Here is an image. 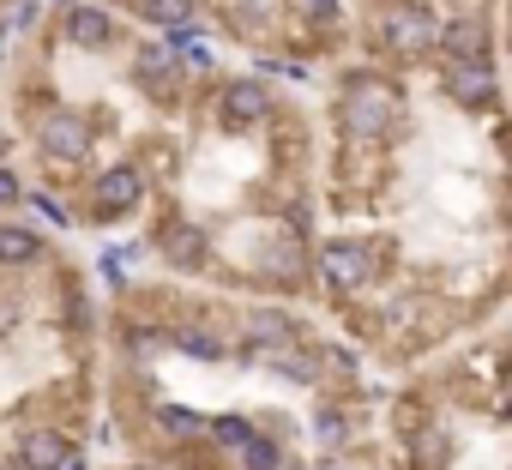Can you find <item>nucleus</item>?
Masks as SVG:
<instances>
[{
	"mask_svg": "<svg viewBox=\"0 0 512 470\" xmlns=\"http://www.w3.org/2000/svg\"><path fill=\"white\" fill-rule=\"evenodd\" d=\"M338 121H344L350 139H392L398 121H404V91L386 73H344Z\"/></svg>",
	"mask_w": 512,
	"mask_h": 470,
	"instance_id": "f257e3e1",
	"label": "nucleus"
},
{
	"mask_svg": "<svg viewBox=\"0 0 512 470\" xmlns=\"http://www.w3.org/2000/svg\"><path fill=\"white\" fill-rule=\"evenodd\" d=\"M434 31H440L434 7H422V0H386L374 13V25H368V43L398 55V61H416V55L434 49Z\"/></svg>",
	"mask_w": 512,
	"mask_h": 470,
	"instance_id": "f03ea898",
	"label": "nucleus"
},
{
	"mask_svg": "<svg viewBox=\"0 0 512 470\" xmlns=\"http://www.w3.org/2000/svg\"><path fill=\"white\" fill-rule=\"evenodd\" d=\"M374 266H380L374 248L356 242V235H332V242H320V254H314V272H320V284L332 296H362L374 284Z\"/></svg>",
	"mask_w": 512,
	"mask_h": 470,
	"instance_id": "7ed1b4c3",
	"label": "nucleus"
},
{
	"mask_svg": "<svg viewBox=\"0 0 512 470\" xmlns=\"http://www.w3.org/2000/svg\"><path fill=\"white\" fill-rule=\"evenodd\" d=\"M235 326H241V344H235L241 362H272L278 350L302 344V326H296V314H284V308H253V314L235 320Z\"/></svg>",
	"mask_w": 512,
	"mask_h": 470,
	"instance_id": "20e7f679",
	"label": "nucleus"
},
{
	"mask_svg": "<svg viewBox=\"0 0 512 470\" xmlns=\"http://www.w3.org/2000/svg\"><path fill=\"white\" fill-rule=\"evenodd\" d=\"M434 49L446 61H494V13H458L434 31Z\"/></svg>",
	"mask_w": 512,
	"mask_h": 470,
	"instance_id": "39448f33",
	"label": "nucleus"
},
{
	"mask_svg": "<svg viewBox=\"0 0 512 470\" xmlns=\"http://www.w3.org/2000/svg\"><path fill=\"white\" fill-rule=\"evenodd\" d=\"M272 85L266 79H223V91H217V121L223 127H260V121H272Z\"/></svg>",
	"mask_w": 512,
	"mask_h": 470,
	"instance_id": "423d86ee",
	"label": "nucleus"
},
{
	"mask_svg": "<svg viewBox=\"0 0 512 470\" xmlns=\"http://www.w3.org/2000/svg\"><path fill=\"white\" fill-rule=\"evenodd\" d=\"M151 248H157L175 272H205V260H211V235H205L199 223H187V217H163L157 235H151Z\"/></svg>",
	"mask_w": 512,
	"mask_h": 470,
	"instance_id": "0eeeda50",
	"label": "nucleus"
},
{
	"mask_svg": "<svg viewBox=\"0 0 512 470\" xmlns=\"http://www.w3.org/2000/svg\"><path fill=\"white\" fill-rule=\"evenodd\" d=\"M61 31H67V43H73V49H85V55H103V49H115V43H121L115 13H109V7H97V0H73V7H61Z\"/></svg>",
	"mask_w": 512,
	"mask_h": 470,
	"instance_id": "6e6552de",
	"label": "nucleus"
},
{
	"mask_svg": "<svg viewBox=\"0 0 512 470\" xmlns=\"http://www.w3.org/2000/svg\"><path fill=\"white\" fill-rule=\"evenodd\" d=\"M139 199H145V175H139L133 163H115V169L91 175V217H97V223H115V217L133 211Z\"/></svg>",
	"mask_w": 512,
	"mask_h": 470,
	"instance_id": "1a4fd4ad",
	"label": "nucleus"
},
{
	"mask_svg": "<svg viewBox=\"0 0 512 470\" xmlns=\"http://www.w3.org/2000/svg\"><path fill=\"white\" fill-rule=\"evenodd\" d=\"M446 91H452V103H458V109H494V103H500L494 61H452Z\"/></svg>",
	"mask_w": 512,
	"mask_h": 470,
	"instance_id": "9d476101",
	"label": "nucleus"
},
{
	"mask_svg": "<svg viewBox=\"0 0 512 470\" xmlns=\"http://www.w3.org/2000/svg\"><path fill=\"white\" fill-rule=\"evenodd\" d=\"M37 145H43V157L49 163H85V151H91V133H85V121L79 115H49L43 127H37Z\"/></svg>",
	"mask_w": 512,
	"mask_h": 470,
	"instance_id": "9b49d317",
	"label": "nucleus"
},
{
	"mask_svg": "<svg viewBox=\"0 0 512 470\" xmlns=\"http://www.w3.org/2000/svg\"><path fill=\"white\" fill-rule=\"evenodd\" d=\"M163 344H175L181 356H199V362L235 356V338H229V332H211L205 320H175V326H163Z\"/></svg>",
	"mask_w": 512,
	"mask_h": 470,
	"instance_id": "f8f14e48",
	"label": "nucleus"
},
{
	"mask_svg": "<svg viewBox=\"0 0 512 470\" xmlns=\"http://www.w3.org/2000/svg\"><path fill=\"white\" fill-rule=\"evenodd\" d=\"M73 458V440L61 434V428H25L19 434V470H61Z\"/></svg>",
	"mask_w": 512,
	"mask_h": 470,
	"instance_id": "ddd939ff",
	"label": "nucleus"
},
{
	"mask_svg": "<svg viewBox=\"0 0 512 470\" xmlns=\"http://www.w3.org/2000/svg\"><path fill=\"white\" fill-rule=\"evenodd\" d=\"M49 248H43V235L31 223H0V272H19V266H37Z\"/></svg>",
	"mask_w": 512,
	"mask_h": 470,
	"instance_id": "4468645a",
	"label": "nucleus"
},
{
	"mask_svg": "<svg viewBox=\"0 0 512 470\" xmlns=\"http://www.w3.org/2000/svg\"><path fill=\"white\" fill-rule=\"evenodd\" d=\"M133 73H139V85L157 91V97H169V79H181V67H175V55H169L163 43H139V49H133Z\"/></svg>",
	"mask_w": 512,
	"mask_h": 470,
	"instance_id": "2eb2a0df",
	"label": "nucleus"
},
{
	"mask_svg": "<svg viewBox=\"0 0 512 470\" xmlns=\"http://www.w3.org/2000/svg\"><path fill=\"white\" fill-rule=\"evenodd\" d=\"M151 416H157V434H163V440H175V446L199 440V428H205V416H199V410H187V404H175V398H157V404H151Z\"/></svg>",
	"mask_w": 512,
	"mask_h": 470,
	"instance_id": "dca6fc26",
	"label": "nucleus"
},
{
	"mask_svg": "<svg viewBox=\"0 0 512 470\" xmlns=\"http://www.w3.org/2000/svg\"><path fill=\"white\" fill-rule=\"evenodd\" d=\"M199 440H211L223 458H235L247 440H253V422L247 416H205V428H199Z\"/></svg>",
	"mask_w": 512,
	"mask_h": 470,
	"instance_id": "f3484780",
	"label": "nucleus"
},
{
	"mask_svg": "<svg viewBox=\"0 0 512 470\" xmlns=\"http://www.w3.org/2000/svg\"><path fill=\"white\" fill-rule=\"evenodd\" d=\"M235 464H241V470H278V464H284V446H278L272 434H260V428H253V440L235 452Z\"/></svg>",
	"mask_w": 512,
	"mask_h": 470,
	"instance_id": "a211bd4d",
	"label": "nucleus"
},
{
	"mask_svg": "<svg viewBox=\"0 0 512 470\" xmlns=\"http://www.w3.org/2000/svg\"><path fill=\"white\" fill-rule=\"evenodd\" d=\"M133 13H139V19H151V25L163 31V25L193 19V13H199V0H133Z\"/></svg>",
	"mask_w": 512,
	"mask_h": 470,
	"instance_id": "6ab92c4d",
	"label": "nucleus"
},
{
	"mask_svg": "<svg viewBox=\"0 0 512 470\" xmlns=\"http://www.w3.org/2000/svg\"><path fill=\"white\" fill-rule=\"evenodd\" d=\"M61 326H67V332H91V296H85L73 278L61 284Z\"/></svg>",
	"mask_w": 512,
	"mask_h": 470,
	"instance_id": "aec40b11",
	"label": "nucleus"
},
{
	"mask_svg": "<svg viewBox=\"0 0 512 470\" xmlns=\"http://www.w3.org/2000/svg\"><path fill=\"white\" fill-rule=\"evenodd\" d=\"M314 428H320V440H326V446H350V440H356V422H350V410H338V404H326Z\"/></svg>",
	"mask_w": 512,
	"mask_h": 470,
	"instance_id": "412c9836",
	"label": "nucleus"
},
{
	"mask_svg": "<svg viewBox=\"0 0 512 470\" xmlns=\"http://www.w3.org/2000/svg\"><path fill=\"white\" fill-rule=\"evenodd\" d=\"M37 19H43V0H13L7 31H37Z\"/></svg>",
	"mask_w": 512,
	"mask_h": 470,
	"instance_id": "4be33fe9",
	"label": "nucleus"
},
{
	"mask_svg": "<svg viewBox=\"0 0 512 470\" xmlns=\"http://www.w3.org/2000/svg\"><path fill=\"white\" fill-rule=\"evenodd\" d=\"M19 199H25V181L13 169H0V205H19Z\"/></svg>",
	"mask_w": 512,
	"mask_h": 470,
	"instance_id": "5701e85b",
	"label": "nucleus"
},
{
	"mask_svg": "<svg viewBox=\"0 0 512 470\" xmlns=\"http://www.w3.org/2000/svg\"><path fill=\"white\" fill-rule=\"evenodd\" d=\"M338 7H344V0H302V13H308V19H326V25L338 19Z\"/></svg>",
	"mask_w": 512,
	"mask_h": 470,
	"instance_id": "b1692460",
	"label": "nucleus"
},
{
	"mask_svg": "<svg viewBox=\"0 0 512 470\" xmlns=\"http://www.w3.org/2000/svg\"><path fill=\"white\" fill-rule=\"evenodd\" d=\"M31 211H43V217H49V223H55V229H61V223H67V211H61V205H55V199H49V193H31Z\"/></svg>",
	"mask_w": 512,
	"mask_h": 470,
	"instance_id": "393cba45",
	"label": "nucleus"
},
{
	"mask_svg": "<svg viewBox=\"0 0 512 470\" xmlns=\"http://www.w3.org/2000/svg\"><path fill=\"white\" fill-rule=\"evenodd\" d=\"M19 332V302H0V338Z\"/></svg>",
	"mask_w": 512,
	"mask_h": 470,
	"instance_id": "a878e982",
	"label": "nucleus"
},
{
	"mask_svg": "<svg viewBox=\"0 0 512 470\" xmlns=\"http://www.w3.org/2000/svg\"><path fill=\"white\" fill-rule=\"evenodd\" d=\"M0 55H7V25H0Z\"/></svg>",
	"mask_w": 512,
	"mask_h": 470,
	"instance_id": "bb28decb",
	"label": "nucleus"
},
{
	"mask_svg": "<svg viewBox=\"0 0 512 470\" xmlns=\"http://www.w3.org/2000/svg\"><path fill=\"white\" fill-rule=\"evenodd\" d=\"M127 470H157V464H127Z\"/></svg>",
	"mask_w": 512,
	"mask_h": 470,
	"instance_id": "cd10ccee",
	"label": "nucleus"
},
{
	"mask_svg": "<svg viewBox=\"0 0 512 470\" xmlns=\"http://www.w3.org/2000/svg\"><path fill=\"white\" fill-rule=\"evenodd\" d=\"M55 7H73V0H55Z\"/></svg>",
	"mask_w": 512,
	"mask_h": 470,
	"instance_id": "c85d7f7f",
	"label": "nucleus"
},
{
	"mask_svg": "<svg viewBox=\"0 0 512 470\" xmlns=\"http://www.w3.org/2000/svg\"><path fill=\"white\" fill-rule=\"evenodd\" d=\"M0 470H19V464H0Z\"/></svg>",
	"mask_w": 512,
	"mask_h": 470,
	"instance_id": "c756f323",
	"label": "nucleus"
}]
</instances>
